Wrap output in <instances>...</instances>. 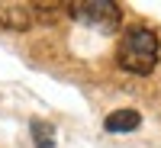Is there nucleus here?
I'll list each match as a JSON object with an SVG mask.
<instances>
[{
    "label": "nucleus",
    "mask_w": 161,
    "mask_h": 148,
    "mask_svg": "<svg viewBox=\"0 0 161 148\" xmlns=\"http://www.w3.org/2000/svg\"><path fill=\"white\" fill-rule=\"evenodd\" d=\"M158 52H161L158 36L152 29H145V26H132V29H126L119 36L116 64L126 74H152L158 64Z\"/></svg>",
    "instance_id": "obj_1"
},
{
    "label": "nucleus",
    "mask_w": 161,
    "mask_h": 148,
    "mask_svg": "<svg viewBox=\"0 0 161 148\" xmlns=\"http://www.w3.org/2000/svg\"><path fill=\"white\" fill-rule=\"evenodd\" d=\"M68 16H74L80 26L113 36L123 23V7L110 0H77V3H68Z\"/></svg>",
    "instance_id": "obj_2"
},
{
    "label": "nucleus",
    "mask_w": 161,
    "mask_h": 148,
    "mask_svg": "<svg viewBox=\"0 0 161 148\" xmlns=\"http://www.w3.org/2000/svg\"><path fill=\"white\" fill-rule=\"evenodd\" d=\"M36 23V3L26 0H0V26L13 32H26Z\"/></svg>",
    "instance_id": "obj_3"
},
{
    "label": "nucleus",
    "mask_w": 161,
    "mask_h": 148,
    "mask_svg": "<svg viewBox=\"0 0 161 148\" xmlns=\"http://www.w3.org/2000/svg\"><path fill=\"white\" fill-rule=\"evenodd\" d=\"M103 126H106V132H136L142 126V116L136 110H116V113L106 116Z\"/></svg>",
    "instance_id": "obj_4"
},
{
    "label": "nucleus",
    "mask_w": 161,
    "mask_h": 148,
    "mask_svg": "<svg viewBox=\"0 0 161 148\" xmlns=\"http://www.w3.org/2000/svg\"><path fill=\"white\" fill-rule=\"evenodd\" d=\"M32 135H36V148H55V129L48 123H32Z\"/></svg>",
    "instance_id": "obj_5"
}]
</instances>
